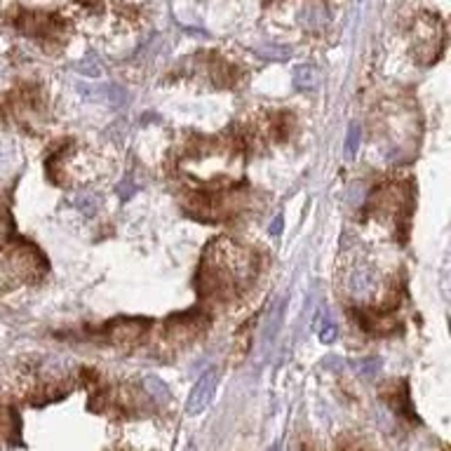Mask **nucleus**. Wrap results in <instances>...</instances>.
Here are the masks:
<instances>
[{"instance_id":"39448f33","label":"nucleus","mask_w":451,"mask_h":451,"mask_svg":"<svg viewBox=\"0 0 451 451\" xmlns=\"http://www.w3.org/2000/svg\"><path fill=\"white\" fill-rule=\"evenodd\" d=\"M216 383H219V369H207V372L198 378V383L193 385V390L188 395V402H186V414L188 416L203 414L209 407V402H212L214 392H216Z\"/></svg>"},{"instance_id":"f3484780","label":"nucleus","mask_w":451,"mask_h":451,"mask_svg":"<svg viewBox=\"0 0 451 451\" xmlns=\"http://www.w3.org/2000/svg\"><path fill=\"white\" fill-rule=\"evenodd\" d=\"M355 367L360 369V374H362V376L372 378V376H376V374H378V369H381V360H378V358H369V360L358 362Z\"/></svg>"},{"instance_id":"aec40b11","label":"nucleus","mask_w":451,"mask_h":451,"mask_svg":"<svg viewBox=\"0 0 451 451\" xmlns=\"http://www.w3.org/2000/svg\"><path fill=\"white\" fill-rule=\"evenodd\" d=\"M118 196H120V200H132V196L136 193V183L132 181V179H125V181H120L118 183Z\"/></svg>"},{"instance_id":"4468645a","label":"nucleus","mask_w":451,"mask_h":451,"mask_svg":"<svg viewBox=\"0 0 451 451\" xmlns=\"http://www.w3.org/2000/svg\"><path fill=\"white\" fill-rule=\"evenodd\" d=\"M282 308H285V303H275L270 308V315H268V322H265V332H263V338L265 341H270V336L275 334V327H278V322H280V315H282Z\"/></svg>"},{"instance_id":"6ab92c4d","label":"nucleus","mask_w":451,"mask_h":451,"mask_svg":"<svg viewBox=\"0 0 451 451\" xmlns=\"http://www.w3.org/2000/svg\"><path fill=\"white\" fill-rule=\"evenodd\" d=\"M106 92H108V101L113 103V106H123L125 99H127L125 90H123V87H118V85H108Z\"/></svg>"},{"instance_id":"7ed1b4c3","label":"nucleus","mask_w":451,"mask_h":451,"mask_svg":"<svg viewBox=\"0 0 451 451\" xmlns=\"http://www.w3.org/2000/svg\"><path fill=\"white\" fill-rule=\"evenodd\" d=\"M14 26H17L24 36L34 40H56L66 31V24H64L61 17L45 14V12H19L17 19H14Z\"/></svg>"},{"instance_id":"6e6552de","label":"nucleus","mask_w":451,"mask_h":451,"mask_svg":"<svg viewBox=\"0 0 451 451\" xmlns=\"http://www.w3.org/2000/svg\"><path fill=\"white\" fill-rule=\"evenodd\" d=\"M385 397H388L392 412H397V414L407 416V418H416V409L412 407V400H409L407 381H400L397 385H395V390L390 395H385Z\"/></svg>"},{"instance_id":"f8f14e48","label":"nucleus","mask_w":451,"mask_h":451,"mask_svg":"<svg viewBox=\"0 0 451 451\" xmlns=\"http://www.w3.org/2000/svg\"><path fill=\"white\" fill-rule=\"evenodd\" d=\"M99 203H101V200H99V196H94V193H78V196L74 198V205L87 216H92L96 212Z\"/></svg>"},{"instance_id":"f03ea898","label":"nucleus","mask_w":451,"mask_h":451,"mask_svg":"<svg viewBox=\"0 0 451 451\" xmlns=\"http://www.w3.org/2000/svg\"><path fill=\"white\" fill-rule=\"evenodd\" d=\"M412 50L418 61L430 64L440 56L442 47H445V24L440 21L437 14L423 12L418 14L414 26H412Z\"/></svg>"},{"instance_id":"ddd939ff","label":"nucleus","mask_w":451,"mask_h":451,"mask_svg":"<svg viewBox=\"0 0 451 451\" xmlns=\"http://www.w3.org/2000/svg\"><path fill=\"white\" fill-rule=\"evenodd\" d=\"M259 54L268 56V59L285 61V59H289V54H292V50H289L287 45H261V47H259Z\"/></svg>"},{"instance_id":"20e7f679","label":"nucleus","mask_w":451,"mask_h":451,"mask_svg":"<svg viewBox=\"0 0 451 451\" xmlns=\"http://www.w3.org/2000/svg\"><path fill=\"white\" fill-rule=\"evenodd\" d=\"M409 212H412V193L409 188L402 186H388L385 191L378 193L374 214L378 216H390V221L397 223L400 219H407Z\"/></svg>"},{"instance_id":"f257e3e1","label":"nucleus","mask_w":451,"mask_h":451,"mask_svg":"<svg viewBox=\"0 0 451 451\" xmlns=\"http://www.w3.org/2000/svg\"><path fill=\"white\" fill-rule=\"evenodd\" d=\"M256 273V259L247 247L230 240H214L205 249L198 273L200 294L214 301H230L249 285Z\"/></svg>"},{"instance_id":"0eeeda50","label":"nucleus","mask_w":451,"mask_h":451,"mask_svg":"<svg viewBox=\"0 0 451 451\" xmlns=\"http://www.w3.org/2000/svg\"><path fill=\"white\" fill-rule=\"evenodd\" d=\"M209 327L207 315H203L200 310H188V313H179L174 318H167V334H174L176 338H188V336H198L203 334Z\"/></svg>"},{"instance_id":"412c9836","label":"nucleus","mask_w":451,"mask_h":451,"mask_svg":"<svg viewBox=\"0 0 451 451\" xmlns=\"http://www.w3.org/2000/svg\"><path fill=\"white\" fill-rule=\"evenodd\" d=\"M282 226H285V219H282V216H275V221L270 223V235H280Z\"/></svg>"},{"instance_id":"a211bd4d","label":"nucleus","mask_w":451,"mask_h":451,"mask_svg":"<svg viewBox=\"0 0 451 451\" xmlns=\"http://www.w3.org/2000/svg\"><path fill=\"white\" fill-rule=\"evenodd\" d=\"M76 69L80 71V74H85V76H90V78H99L101 76V66H99V61H96L94 56H90V59H85V61H80Z\"/></svg>"},{"instance_id":"2eb2a0df","label":"nucleus","mask_w":451,"mask_h":451,"mask_svg":"<svg viewBox=\"0 0 451 451\" xmlns=\"http://www.w3.org/2000/svg\"><path fill=\"white\" fill-rule=\"evenodd\" d=\"M360 141H362V132H360V127L358 125H350V130H348V139H345V156L353 158L358 153L360 148Z\"/></svg>"},{"instance_id":"9d476101","label":"nucleus","mask_w":451,"mask_h":451,"mask_svg":"<svg viewBox=\"0 0 451 451\" xmlns=\"http://www.w3.org/2000/svg\"><path fill=\"white\" fill-rule=\"evenodd\" d=\"M143 388H146V392L151 395L153 400L156 402H169V397H172V392H169V388H167V383L163 381V378H158V376H153V374H148V376H143Z\"/></svg>"},{"instance_id":"9b49d317","label":"nucleus","mask_w":451,"mask_h":451,"mask_svg":"<svg viewBox=\"0 0 451 451\" xmlns=\"http://www.w3.org/2000/svg\"><path fill=\"white\" fill-rule=\"evenodd\" d=\"M318 85V71L313 66H299L294 71V87L296 90H313Z\"/></svg>"},{"instance_id":"1a4fd4ad","label":"nucleus","mask_w":451,"mask_h":451,"mask_svg":"<svg viewBox=\"0 0 451 451\" xmlns=\"http://www.w3.org/2000/svg\"><path fill=\"white\" fill-rule=\"evenodd\" d=\"M348 289L355 299H367V296L374 294L376 278L369 270H358V273H353V278L348 280Z\"/></svg>"},{"instance_id":"4be33fe9","label":"nucleus","mask_w":451,"mask_h":451,"mask_svg":"<svg viewBox=\"0 0 451 451\" xmlns=\"http://www.w3.org/2000/svg\"><path fill=\"white\" fill-rule=\"evenodd\" d=\"M343 451H365V449H360V447H353V449H343Z\"/></svg>"},{"instance_id":"dca6fc26","label":"nucleus","mask_w":451,"mask_h":451,"mask_svg":"<svg viewBox=\"0 0 451 451\" xmlns=\"http://www.w3.org/2000/svg\"><path fill=\"white\" fill-rule=\"evenodd\" d=\"M336 327L332 325V322L327 320V315H322V320H320V327H318V336H320V341L322 343H332L334 338H336Z\"/></svg>"},{"instance_id":"423d86ee","label":"nucleus","mask_w":451,"mask_h":451,"mask_svg":"<svg viewBox=\"0 0 451 451\" xmlns=\"http://www.w3.org/2000/svg\"><path fill=\"white\" fill-rule=\"evenodd\" d=\"M148 327L151 325L146 318H118L103 327V334L116 343H130L146 334Z\"/></svg>"},{"instance_id":"5701e85b","label":"nucleus","mask_w":451,"mask_h":451,"mask_svg":"<svg viewBox=\"0 0 451 451\" xmlns=\"http://www.w3.org/2000/svg\"><path fill=\"white\" fill-rule=\"evenodd\" d=\"M85 3H94V0H85Z\"/></svg>"},{"instance_id":"b1692460","label":"nucleus","mask_w":451,"mask_h":451,"mask_svg":"<svg viewBox=\"0 0 451 451\" xmlns=\"http://www.w3.org/2000/svg\"><path fill=\"white\" fill-rule=\"evenodd\" d=\"M270 451H278V447H273V449H270Z\"/></svg>"}]
</instances>
